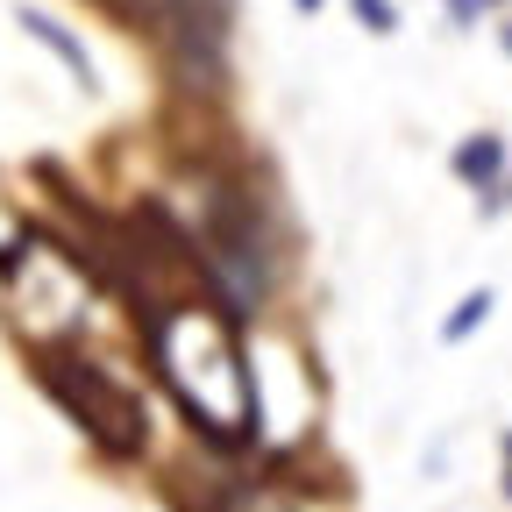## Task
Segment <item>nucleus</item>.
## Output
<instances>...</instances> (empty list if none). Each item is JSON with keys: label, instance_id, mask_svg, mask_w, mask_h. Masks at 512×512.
I'll use <instances>...</instances> for the list:
<instances>
[{"label": "nucleus", "instance_id": "nucleus-1", "mask_svg": "<svg viewBox=\"0 0 512 512\" xmlns=\"http://www.w3.org/2000/svg\"><path fill=\"white\" fill-rule=\"evenodd\" d=\"M136 320H143V349L164 377V392L214 448H242L264 434V392H256V370L242 356V320L207 285L143 292Z\"/></svg>", "mask_w": 512, "mask_h": 512}, {"label": "nucleus", "instance_id": "nucleus-2", "mask_svg": "<svg viewBox=\"0 0 512 512\" xmlns=\"http://www.w3.org/2000/svg\"><path fill=\"white\" fill-rule=\"evenodd\" d=\"M192 256H200V278L207 292L249 320L256 306L271 299V278H278V249H271V228L264 214H256V200L242 185H207V200H200V228H192Z\"/></svg>", "mask_w": 512, "mask_h": 512}, {"label": "nucleus", "instance_id": "nucleus-3", "mask_svg": "<svg viewBox=\"0 0 512 512\" xmlns=\"http://www.w3.org/2000/svg\"><path fill=\"white\" fill-rule=\"evenodd\" d=\"M36 377H43V392L100 441V456H121V463H128V456H143V448H150V413H143V399L128 392L114 370H100L93 356H79V349H43V356H36Z\"/></svg>", "mask_w": 512, "mask_h": 512}, {"label": "nucleus", "instance_id": "nucleus-4", "mask_svg": "<svg viewBox=\"0 0 512 512\" xmlns=\"http://www.w3.org/2000/svg\"><path fill=\"white\" fill-rule=\"evenodd\" d=\"M136 22H150L171 72L200 93L228 86V36H235V0H136Z\"/></svg>", "mask_w": 512, "mask_h": 512}, {"label": "nucleus", "instance_id": "nucleus-5", "mask_svg": "<svg viewBox=\"0 0 512 512\" xmlns=\"http://www.w3.org/2000/svg\"><path fill=\"white\" fill-rule=\"evenodd\" d=\"M15 22H22V36H36V43H43V50H50V57H64V72H72V79H79V86H86V93H93V86H100V79H93V57H86V43H79V36H72V29H64V22H50V15H43V8H22V15H15Z\"/></svg>", "mask_w": 512, "mask_h": 512}, {"label": "nucleus", "instance_id": "nucleus-6", "mask_svg": "<svg viewBox=\"0 0 512 512\" xmlns=\"http://www.w3.org/2000/svg\"><path fill=\"white\" fill-rule=\"evenodd\" d=\"M448 171H456L463 185H477V192H484V207H498V171H505V143H498V136H470V143H456Z\"/></svg>", "mask_w": 512, "mask_h": 512}, {"label": "nucleus", "instance_id": "nucleus-7", "mask_svg": "<svg viewBox=\"0 0 512 512\" xmlns=\"http://www.w3.org/2000/svg\"><path fill=\"white\" fill-rule=\"evenodd\" d=\"M192 512H292L278 491H264V484H228V491H214V498H200Z\"/></svg>", "mask_w": 512, "mask_h": 512}, {"label": "nucleus", "instance_id": "nucleus-8", "mask_svg": "<svg viewBox=\"0 0 512 512\" xmlns=\"http://www.w3.org/2000/svg\"><path fill=\"white\" fill-rule=\"evenodd\" d=\"M484 320H491V292L477 285V292H470V299H463L456 313H448V320H441V342H470V335L484 328Z\"/></svg>", "mask_w": 512, "mask_h": 512}, {"label": "nucleus", "instance_id": "nucleus-9", "mask_svg": "<svg viewBox=\"0 0 512 512\" xmlns=\"http://www.w3.org/2000/svg\"><path fill=\"white\" fill-rule=\"evenodd\" d=\"M349 8H356V22H363L370 36H392V29H399V8H392V0H349Z\"/></svg>", "mask_w": 512, "mask_h": 512}, {"label": "nucleus", "instance_id": "nucleus-10", "mask_svg": "<svg viewBox=\"0 0 512 512\" xmlns=\"http://www.w3.org/2000/svg\"><path fill=\"white\" fill-rule=\"evenodd\" d=\"M498 8V0H448V15H456V29H477V15Z\"/></svg>", "mask_w": 512, "mask_h": 512}, {"label": "nucleus", "instance_id": "nucleus-11", "mask_svg": "<svg viewBox=\"0 0 512 512\" xmlns=\"http://www.w3.org/2000/svg\"><path fill=\"white\" fill-rule=\"evenodd\" d=\"M100 8H114V15H128V22H136V0H100Z\"/></svg>", "mask_w": 512, "mask_h": 512}, {"label": "nucleus", "instance_id": "nucleus-12", "mask_svg": "<svg viewBox=\"0 0 512 512\" xmlns=\"http://www.w3.org/2000/svg\"><path fill=\"white\" fill-rule=\"evenodd\" d=\"M505 498H512V434H505Z\"/></svg>", "mask_w": 512, "mask_h": 512}, {"label": "nucleus", "instance_id": "nucleus-13", "mask_svg": "<svg viewBox=\"0 0 512 512\" xmlns=\"http://www.w3.org/2000/svg\"><path fill=\"white\" fill-rule=\"evenodd\" d=\"M292 8H306V15H320V8H328V0H292Z\"/></svg>", "mask_w": 512, "mask_h": 512}]
</instances>
